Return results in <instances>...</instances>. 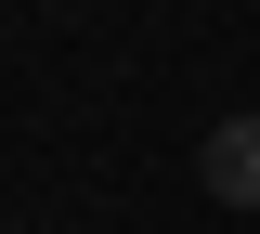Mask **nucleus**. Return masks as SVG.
<instances>
[{
    "label": "nucleus",
    "mask_w": 260,
    "mask_h": 234,
    "mask_svg": "<svg viewBox=\"0 0 260 234\" xmlns=\"http://www.w3.org/2000/svg\"><path fill=\"white\" fill-rule=\"evenodd\" d=\"M195 169H208V195H221V208H260V104H247V117H221Z\"/></svg>",
    "instance_id": "nucleus-1"
}]
</instances>
